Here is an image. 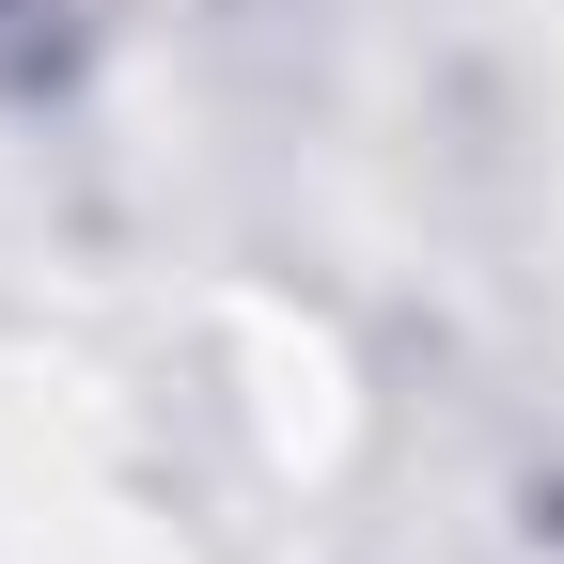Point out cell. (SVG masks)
<instances>
[{
  "label": "cell",
  "mask_w": 564,
  "mask_h": 564,
  "mask_svg": "<svg viewBox=\"0 0 564 564\" xmlns=\"http://www.w3.org/2000/svg\"><path fill=\"white\" fill-rule=\"evenodd\" d=\"M79 0H0V110H47V95H79Z\"/></svg>",
  "instance_id": "cell-1"
}]
</instances>
